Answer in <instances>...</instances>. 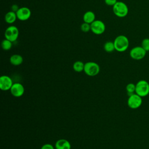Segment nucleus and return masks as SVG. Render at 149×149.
<instances>
[{
    "instance_id": "nucleus-1",
    "label": "nucleus",
    "mask_w": 149,
    "mask_h": 149,
    "mask_svg": "<svg viewBox=\"0 0 149 149\" xmlns=\"http://www.w3.org/2000/svg\"><path fill=\"white\" fill-rule=\"evenodd\" d=\"M115 50L118 52H122L126 51L129 46V40L124 35L118 36L113 41Z\"/></svg>"
},
{
    "instance_id": "nucleus-2",
    "label": "nucleus",
    "mask_w": 149,
    "mask_h": 149,
    "mask_svg": "<svg viewBox=\"0 0 149 149\" xmlns=\"http://www.w3.org/2000/svg\"><path fill=\"white\" fill-rule=\"evenodd\" d=\"M112 10L115 16L118 17L126 16L129 12V8L127 5L122 1H117L112 6Z\"/></svg>"
},
{
    "instance_id": "nucleus-3",
    "label": "nucleus",
    "mask_w": 149,
    "mask_h": 149,
    "mask_svg": "<svg viewBox=\"0 0 149 149\" xmlns=\"http://www.w3.org/2000/svg\"><path fill=\"white\" fill-rule=\"evenodd\" d=\"M83 71L88 76H95L100 73V67L97 63L90 61L84 63Z\"/></svg>"
},
{
    "instance_id": "nucleus-4",
    "label": "nucleus",
    "mask_w": 149,
    "mask_h": 149,
    "mask_svg": "<svg viewBox=\"0 0 149 149\" xmlns=\"http://www.w3.org/2000/svg\"><path fill=\"white\" fill-rule=\"evenodd\" d=\"M136 93L141 97L149 94V83L145 80H140L136 84Z\"/></svg>"
},
{
    "instance_id": "nucleus-5",
    "label": "nucleus",
    "mask_w": 149,
    "mask_h": 149,
    "mask_svg": "<svg viewBox=\"0 0 149 149\" xmlns=\"http://www.w3.org/2000/svg\"><path fill=\"white\" fill-rule=\"evenodd\" d=\"M19 35V31L18 28L13 25H10L8 26L6 29L4 33L5 38L10 40L12 42L16 41L17 40Z\"/></svg>"
},
{
    "instance_id": "nucleus-6",
    "label": "nucleus",
    "mask_w": 149,
    "mask_h": 149,
    "mask_svg": "<svg viewBox=\"0 0 149 149\" xmlns=\"http://www.w3.org/2000/svg\"><path fill=\"white\" fill-rule=\"evenodd\" d=\"M91 31L96 35H101L103 34L106 29L105 23L101 20H95L90 24Z\"/></svg>"
},
{
    "instance_id": "nucleus-7",
    "label": "nucleus",
    "mask_w": 149,
    "mask_h": 149,
    "mask_svg": "<svg viewBox=\"0 0 149 149\" xmlns=\"http://www.w3.org/2000/svg\"><path fill=\"white\" fill-rule=\"evenodd\" d=\"M147 52L141 46H136L132 48L129 52L130 56L134 60H141L143 59Z\"/></svg>"
},
{
    "instance_id": "nucleus-8",
    "label": "nucleus",
    "mask_w": 149,
    "mask_h": 149,
    "mask_svg": "<svg viewBox=\"0 0 149 149\" xmlns=\"http://www.w3.org/2000/svg\"><path fill=\"white\" fill-rule=\"evenodd\" d=\"M142 97L136 93L133 94L129 96L127 99V105L131 109H137L142 104Z\"/></svg>"
},
{
    "instance_id": "nucleus-9",
    "label": "nucleus",
    "mask_w": 149,
    "mask_h": 149,
    "mask_svg": "<svg viewBox=\"0 0 149 149\" xmlns=\"http://www.w3.org/2000/svg\"><path fill=\"white\" fill-rule=\"evenodd\" d=\"M17 19L20 21H26L30 19L31 15V10L26 6L20 7L16 12Z\"/></svg>"
},
{
    "instance_id": "nucleus-10",
    "label": "nucleus",
    "mask_w": 149,
    "mask_h": 149,
    "mask_svg": "<svg viewBox=\"0 0 149 149\" xmlns=\"http://www.w3.org/2000/svg\"><path fill=\"white\" fill-rule=\"evenodd\" d=\"M11 94L15 97H20L24 93V87L20 83H14L10 89Z\"/></svg>"
},
{
    "instance_id": "nucleus-11",
    "label": "nucleus",
    "mask_w": 149,
    "mask_h": 149,
    "mask_svg": "<svg viewBox=\"0 0 149 149\" xmlns=\"http://www.w3.org/2000/svg\"><path fill=\"white\" fill-rule=\"evenodd\" d=\"M12 79L7 75L1 76L0 77V88L3 91L10 90L13 85Z\"/></svg>"
},
{
    "instance_id": "nucleus-12",
    "label": "nucleus",
    "mask_w": 149,
    "mask_h": 149,
    "mask_svg": "<svg viewBox=\"0 0 149 149\" xmlns=\"http://www.w3.org/2000/svg\"><path fill=\"white\" fill-rule=\"evenodd\" d=\"M55 149H71L70 142L64 139L58 140L55 144Z\"/></svg>"
},
{
    "instance_id": "nucleus-13",
    "label": "nucleus",
    "mask_w": 149,
    "mask_h": 149,
    "mask_svg": "<svg viewBox=\"0 0 149 149\" xmlns=\"http://www.w3.org/2000/svg\"><path fill=\"white\" fill-rule=\"evenodd\" d=\"M5 21L9 24H12L17 19L16 13L12 10L8 12L5 15Z\"/></svg>"
},
{
    "instance_id": "nucleus-14",
    "label": "nucleus",
    "mask_w": 149,
    "mask_h": 149,
    "mask_svg": "<svg viewBox=\"0 0 149 149\" xmlns=\"http://www.w3.org/2000/svg\"><path fill=\"white\" fill-rule=\"evenodd\" d=\"M83 19L84 22L91 24L93 23L95 19V15L91 10H88L86 12L83 16Z\"/></svg>"
},
{
    "instance_id": "nucleus-15",
    "label": "nucleus",
    "mask_w": 149,
    "mask_h": 149,
    "mask_svg": "<svg viewBox=\"0 0 149 149\" xmlns=\"http://www.w3.org/2000/svg\"><path fill=\"white\" fill-rule=\"evenodd\" d=\"M10 63L13 66H19L23 62V58L19 54H13L9 58Z\"/></svg>"
},
{
    "instance_id": "nucleus-16",
    "label": "nucleus",
    "mask_w": 149,
    "mask_h": 149,
    "mask_svg": "<svg viewBox=\"0 0 149 149\" xmlns=\"http://www.w3.org/2000/svg\"><path fill=\"white\" fill-rule=\"evenodd\" d=\"M84 63L80 61H77L73 64V69L76 72H81L84 70Z\"/></svg>"
},
{
    "instance_id": "nucleus-17",
    "label": "nucleus",
    "mask_w": 149,
    "mask_h": 149,
    "mask_svg": "<svg viewBox=\"0 0 149 149\" xmlns=\"http://www.w3.org/2000/svg\"><path fill=\"white\" fill-rule=\"evenodd\" d=\"M104 49L107 52H112L115 50L113 41H108L105 42L104 45Z\"/></svg>"
},
{
    "instance_id": "nucleus-18",
    "label": "nucleus",
    "mask_w": 149,
    "mask_h": 149,
    "mask_svg": "<svg viewBox=\"0 0 149 149\" xmlns=\"http://www.w3.org/2000/svg\"><path fill=\"white\" fill-rule=\"evenodd\" d=\"M12 42L10 40L5 38L1 42V47L4 51L10 50L12 47Z\"/></svg>"
},
{
    "instance_id": "nucleus-19",
    "label": "nucleus",
    "mask_w": 149,
    "mask_h": 149,
    "mask_svg": "<svg viewBox=\"0 0 149 149\" xmlns=\"http://www.w3.org/2000/svg\"><path fill=\"white\" fill-rule=\"evenodd\" d=\"M126 90L129 96L136 93V84L132 83L127 84L126 86Z\"/></svg>"
},
{
    "instance_id": "nucleus-20",
    "label": "nucleus",
    "mask_w": 149,
    "mask_h": 149,
    "mask_svg": "<svg viewBox=\"0 0 149 149\" xmlns=\"http://www.w3.org/2000/svg\"><path fill=\"white\" fill-rule=\"evenodd\" d=\"M141 46L146 52L149 51V38H144L141 41Z\"/></svg>"
},
{
    "instance_id": "nucleus-21",
    "label": "nucleus",
    "mask_w": 149,
    "mask_h": 149,
    "mask_svg": "<svg viewBox=\"0 0 149 149\" xmlns=\"http://www.w3.org/2000/svg\"><path fill=\"white\" fill-rule=\"evenodd\" d=\"M80 30L84 33H88L91 31V26L90 24L83 22L80 26Z\"/></svg>"
},
{
    "instance_id": "nucleus-22",
    "label": "nucleus",
    "mask_w": 149,
    "mask_h": 149,
    "mask_svg": "<svg viewBox=\"0 0 149 149\" xmlns=\"http://www.w3.org/2000/svg\"><path fill=\"white\" fill-rule=\"evenodd\" d=\"M117 0H104L105 3L110 6H113L117 2Z\"/></svg>"
},
{
    "instance_id": "nucleus-23",
    "label": "nucleus",
    "mask_w": 149,
    "mask_h": 149,
    "mask_svg": "<svg viewBox=\"0 0 149 149\" xmlns=\"http://www.w3.org/2000/svg\"><path fill=\"white\" fill-rule=\"evenodd\" d=\"M55 147H54L52 144L49 143H46L42 145L40 149H55Z\"/></svg>"
},
{
    "instance_id": "nucleus-24",
    "label": "nucleus",
    "mask_w": 149,
    "mask_h": 149,
    "mask_svg": "<svg viewBox=\"0 0 149 149\" xmlns=\"http://www.w3.org/2000/svg\"><path fill=\"white\" fill-rule=\"evenodd\" d=\"M19 9V7L16 4L12 5V6H11V10L15 12H16Z\"/></svg>"
}]
</instances>
